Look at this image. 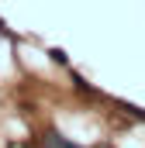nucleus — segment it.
<instances>
[{"instance_id": "nucleus-2", "label": "nucleus", "mask_w": 145, "mask_h": 148, "mask_svg": "<svg viewBox=\"0 0 145 148\" xmlns=\"http://www.w3.org/2000/svg\"><path fill=\"white\" fill-rule=\"evenodd\" d=\"M48 148H79V145H72V141H66L62 134H48Z\"/></svg>"}, {"instance_id": "nucleus-1", "label": "nucleus", "mask_w": 145, "mask_h": 148, "mask_svg": "<svg viewBox=\"0 0 145 148\" xmlns=\"http://www.w3.org/2000/svg\"><path fill=\"white\" fill-rule=\"evenodd\" d=\"M72 83H76V90H79V93H86V97H93V93H97V90H93V86H90L79 73H72Z\"/></svg>"}, {"instance_id": "nucleus-3", "label": "nucleus", "mask_w": 145, "mask_h": 148, "mask_svg": "<svg viewBox=\"0 0 145 148\" xmlns=\"http://www.w3.org/2000/svg\"><path fill=\"white\" fill-rule=\"evenodd\" d=\"M48 55H52V62H59V66H66V52H62V48H48Z\"/></svg>"}]
</instances>
